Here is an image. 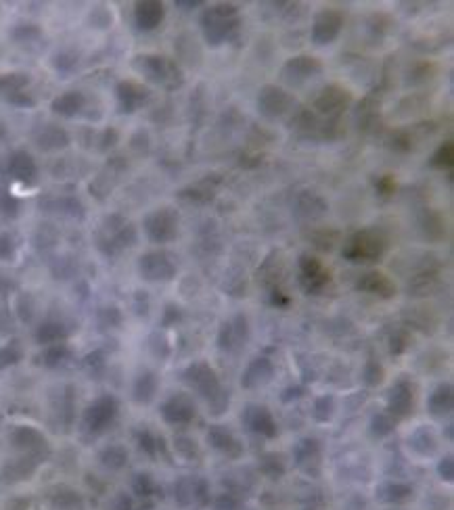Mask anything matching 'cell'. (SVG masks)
<instances>
[{"mask_svg":"<svg viewBox=\"0 0 454 510\" xmlns=\"http://www.w3.org/2000/svg\"><path fill=\"white\" fill-rule=\"evenodd\" d=\"M201 32L208 40L210 47H220L234 38L241 28V17H239V6L230 2H220L203 11L199 19Z\"/></svg>","mask_w":454,"mask_h":510,"instance_id":"cell-1","label":"cell"},{"mask_svg":"<svg viewBox=\"0 0 454 510\" xmlns=\"http://www.w3.org/2000/svg\"><path fill=\"white\" fill-rule=\"evenodd\" d=\"M184 383L201 396L212 408L214 414H222L228 408V394L222 389L216 370L205 364V362H193L184 372H182Z\"/></svg>","mask_w":454,"mask_h":510,"instance_id":"cell-2","label":"cell"},{"mask_svg":"<svg viewBox=\"0 0 454 510\" xmlns=\"http://www.w3.org/2000/svg\"><path fill=\"white\" fill-rule=\"evenodd\" d=\"M388 249V241L377 230L354 232L341 247V255L352 264H371L379 262Z\"/></svg>","mask_w":454,"mask_h":510,"instance_id":"cell-3","label":"cell"},{"mask_svg":"<svg viewBox=\"0 0 454 510\" xmlns=\"http://www.w3.org/2000/svg\"><path fill=\"white\" fill-rule=\"evenodd\" d=\"M138 234H136V226L130 224L126 218L121 216H109L105 218V222L101 224L99 232H97V247L103 255L114 257L119 251H124L126 247H132L136 243Z\"/></svg>","mask_w":454,"mask_h":510,"instance_id":"cell-4","label":"cell"},{"mask_svg":"<svg viewBox=\"0 0 454 510\" xmlns=\"http://www.w3.org/2000/svg\"><path fill=\"white\" fill-rule=\"evenodd\" d=\"M132 67L143 73L149 82L162 84L166 88H176L182 84V71L180 67L164 55H138L132 61Z\"/></svg>","mask_w":454,"mask_h":510,"instance_id":"cell-5","label":"cell"},{"mask_svg":"<svg viewBox=\"0 0 454 510\" xmlns=\"http://www.w3.org/2000/svg\"><path fill=\"white\" fill-rule=\"evenodd\" d=\"M178 224H180V216L174 207H157L149 212L143 220L147 238L157 245L172 243L178 236Z\"/></svg>","mask_w":454,"mask_h":510,"instance_id":"cell-6","label":"cell"},{"mask_svg":"<svg viewBox=\"0 0 454 510\" xmlns=\"http://www.w3.org/2000/svg\"><path fill=\"white\" fill-rule=\"evenodd\" d=\"M256 105H258V111L262 117L266 119H279L285 114H289L295 105V99L281 88V86H275V84H266L260 88L258 92V99H256Z\"/></svg>","mask_w":454,"mask_h":510,"instance_id":"cell-7","label":"cell"},{"mask_svg":"<svg viewBox=\"0 0 454 510\" xmlns=\"http://www.w3.org/2000/svg\"><path fill=\"white\" fill-rule=\"evenodd\" d=\"M138 272L149 283H168L176 277V264L166 251H147L138 257Z\"/></svg>","mask_w":454,"mask_h":510,"instance_id":"cell-8","label":"cell"},{"mask_svg":"<svg viewBox=\"0 0 454 510\" xmlns=\"http://www.w3.org/2000/svg\"><path fill=\"white\" fill-rule=\"evenodd\" d=\"M117 399L114 396H101L97 397L86 410H84V416H82V423H84V429L90 431V433H101L105 431L117 416Z\"/></svg>","mask_w":454,"mask_h":510,"instance_id":"cell-9","label":"cell"},{"mask_svg":"<svg viewBox=\"0 0 454 510\" xmlns=\"http://www.w3.org/2000/svg\"><path fill=\"white\" fill-rule=\"evenodd\" d=\"M341 30H343V15L340 11L323 8L314 15L310 38L316 47H325V44H331L340 38Z\"/></svg>","mask_w":454,"mask_h":510,"instance_id":"cell-10","label":"cell"},{"mask_svg":"<svg viewBox=\"0 0 454 510\" xmlns=\"http://www.w3.org/2000/svg\"><path fill=\"white\" fill-rule=\"evenodd\" d=\"M321 71H323V65L318 59L310 57V55H297V57L285 61V65L281 67V80L285 84L297 88V86L306 84L308 80L316 78Z\"/></svg>","mask_w":454,"mask_h":510,"instance_id":"cell-11","label":"cell"},{"mask_svg":"<svg viewBox=\"0 0 454 510\" xmlns=\"http://www.w3.org/2000/svg\"><path fill=\"white\" fill-rule=\"evenodd\" d=\"M329 281H331V274L318 257L308 253L299 255V284L308 295H318L329 284Z\"/></svg>","mask_w":454,"mask_h":510,"instance_id":"cell-12","label":"cell"},{"mask_svg":"<svg viewBox=\"0 0 454 510\" xmlns=\"http://www.w3.org/2000/svg\"><path fill=\"white\" fill-rule=\"evenodd\" d=\"M151 99V92L147 86L132 82V80H121L115 86V101H117V111L119 114H134L141 107H145Z\"/></svg>","mask_w":454,"mask_h":510,"instance_id":"cell-13","label":"cell"},{"mask_svg":"<svg viewBox=\"0 0 454 510\" xmlns=\"http://www.w3.org/2000/svg\"><path fill=\"white\" fill-rule=\"evenodd\" d=\"M243 425L256 433V435H262L266 439H273L277 437V423L270 414V410L266 406H260V403H247L245 410H243V416H241Z\"/></svg>","mask_w":454,"mask_h":510,"instance_id":"cell-14","label":"cell"},{"mask_svg":"<svg viewBox=\"0 0 454 510\" xmlns=\"http://www.w3.org/2000/svg\"><path fill=\"white\" fill-rule=\"evenodd\" d=\"M4 171H6L13 180L21 182V184H34L36 178H38L36 159H34L28 151H23V149H17V151H13V153L6 157Z\"/></svg>","mask_w":454,"mask_h":510,"instance_id":"cell-15","label":"cell"},{"mask_svg":"<svg viewBox=\"0 0 454 510\" xmlns=\"http://www.w3.org/2000/svg\"><path fill=\"white\" fill-rule=\"evenodd\" d=\"M162 418L168 425H174V427L189 425L195 418V403H193V399L189 396H184V394L172 396L162 406Z\"/></svg>","mask_w":454,"mask_h":510,"instance_id":"cell-16","label":"cell"},{"mask_svg":"<svg viewBox=\"0 0 454 510\" xmlns=\"http://www.w3.org/2000/svg\"><path fill=\"white\" fill-rule=\"evenodd\" d=\"M347 103H350V95H347L343 88L333 84V86L325 88V90L316 97L314 109L321 115H325L327 119H337V117L345 111Z\"/></svg>","mask_w":454,"mask_h":510,"instance_id":"cell-17","label":"cell"},{"mask_svg":"<svg viewBox=\"0 0 454 510\" xmlns=\"http://www.w3.org/2000/svg\"><path fill=\"white\" fill-rule=\"evenodd\" d=\"M166 17L164 2L157 0H143L134 4V25L138 32H153L162 25Z\"/></svg>","mask_w":454,"mask_h":510,"instance_id":"cell-18","label":"cell"},{"mask_svg":"<svg viewBox=\"0 0 454 510\" xmlns=\"http://www.w3.org/2000/svg\"><path fill=\"white\" fill-rule=\"evenodd\" d=\"M414 408V389L410 381L400 379L388 394V410L394 418H406Z\"/></svg>","mask_w":454,"mask_h":510,"instance_id":"cell-19","label":"cell"},{"mask_svg":"<svg viewBox=\"0 0 454 510\" xmlns=\"http://www.w3.org/2000/svg\"><path fill=\"white\" fill-rule=\"evenodd\" d=\"M249 337V329H247V318L243 314H237L230 322H225L220 333H218V347L232 351L237 347H241Z\"/></svg>","mask_w":454,"mask_h":510,"instance_id":"cell-20","label":"cell"},{"mask_svg":"<svg viewBox=\"0 0 454 510\" xmlns=\"http://www.w3.org/2000/svg\"><path fill=\"white\" fill-rule=\"evenodd\" d=\"M327 210H329V203H327L321 195L310 193V190H304V193L297 195V199H295V210H293V212H295V216H297L299 220L312 222V220L323 218V216L327 214Z\"/></svg>","mask_w":454,"mask_h":510,"instance_id":"cell-21","label":"cell"},{"mask_svg":"<svg viewBox=\"0 0 454 510\" xmlns=\"http://www.w3.org/2000/svg\"><path fill=\"white\" fill-rule=\"evenodd\" d=\"M273 375H275V364L268 358H264V356L262 358H253L247 364V368H245V372L241 377V385L245 389H258V387L266 385L273 379Z\"/></svg>","mask_w":454,"mask_h":510,"instance_id":"cell-22","label":"cell"},{"mask_svg":"<svg viewBox=\"0 0 454 510\" xmlns=\"http://www.w3.org/2000/svg\"><path fill=\"white\" fill-rule=\"evenodd\" d=\"M208 442H210V446L214 450H218V452L232 458V460L243 454V446L239 444L234 433L225 425H212L210 431H208Z\"/></svg>","mask_w":454,"mask_h":510,"instance_id":"cell-23","label":"cell"},{"mask_svg":"<svg viewBox=\"0 0 454 510\" xmlns=\"http://www.w3.org/2000/svg\"><path fill=\"white\" fill-rule=\"evenodd\" d=\"M356 289L364 291V293H371V295H377V297H383V299H390V297L396 295V286L383 272H366V274H362L360 281L356 283Z\"/></svg>","mask_w":454,"mask_h":510,"instance_id":"cell-24","label":"cell"},{"mask_svg":"<svg viewBox=\"0 0 454 510\" xmlns=\"http://www.w3.org/2000/svg\"><path fill=\"white\" fill-rule=\"evenodd\" d=\"M86 107V97L80 90H67L63 95H59L57 99H53L51 109L53 114L61 115V117H76L82 114V109Z\"/></svg>","mask_w":454,"mask_h":510,"instance_id":"cell-25","label":"cell"},{"mask_svg":"<svg viewBox=\"0 0 454 510\" xmlns=\"http://www.w3.org/2000/svg\"><path fill=\"white\" fill-rule=\"evenodd\" d=\"M11 442L15 448L25 450V452H40L47 448V439L40 431L32 429V427H17L11 433Z\"/></svg>","mask_w":454,"mask_h":510,"instance_id":"cell-26","label":"cell"},{"mask_svg":"<svg viewBox=\"0 0 454 510\" xmlns=\"http://www.w3.org/2000/svg\"><path fill=\"white\" fill-rule=\"evenodd\" d=\"M36 145H38V149H42L47 153L49 151H61V149L69 147V134L63 128L49 123L36 134Z\"/></svg>","mask_w":454,"mask_h":510,"instance_id":"cell-27","label":"cell"},{"mask_svg":"<svg viewBox=\"0 0 454 510\" xmlns=\"http://www.w3.org/2000/svg\"><path fill=\"white\" fill-rule=\"evenodd\" d=\"M453 403H454V396H453V385L450 383H444L440 387H436V391L429 396V412L434 416H446L453 412Z\"/></svg>","mask_w":454,"mask_h":510,"instance_id":"cell-28","label":"cell"},{"mask_svg":"<svg viewBox=\"0 0 454 510\" xmlns=\"http://www.w3.org/2000/svg\"><path fill=\"white\" fill-rule=\"evenodd\" d=\"M180 199L189 201V203H195V205H208L210 201H214L216 193H214V186L210 184V180H203L199 184H193V186H186L178 193Z\"/></svg>","mask_w":454,"mask_h":510,"instance_id":"cell-29","label":"cell"},{"mask_svg":"<svg viewBox=\"0 0 454 510\" xmlns=\"http://www.w3.org/2000/svg\"><path fill=\"white\" fill-rule=\"evenodd\" d=\"M132 391H134L132 396H134V399L138 403H149L155 397V391H157V377H155V372H151V370L141 372L136 377V381H134V389Z\"/></svg>","mask_w":454,"mask_h":510,"instance_id":"cell-30","label":"cell"},{"mask_svg":"<svg viewBox=\"0 0 454 510\" xmlns=\"http://www.w3.org/2000/svg\"><path fill=\"white\" fill-rule=\"evenodd\" d=\"M30 84V75L23 71H11V73H0V97L8 99L17 92H23V88Z\"/></svg>","mask_w":454,"mask_h":510,"instance_id":"cell-31","label":"cell"},{"mask_svg":"<svg viewBox=\"0 0 454 510\" xmlns=\"http://www.w3.org/2000/svg\"><path fill=\"white\" fill-rule=\"evenodd\" d=\"M65 337H67V329L61 322H53V320L40 324L38 331H36V341L42 343V345H55Z\"/></svg>","mask_w":454,"mask_h":510,"instance_id":"cell-32","label":"cell"},{"mask_svg":"<svg viewBox=\"0 0 454 510\" xmlns=\"http://www.w3.org/2000/svg\"><path fill=\"white\" fill-rule=\"evenodd\" d=\"M293 456H295V462H297L299 466H304L306 462H318V458H321V446H318L316 439L306 437V439H301V442L295 446Z\"/></svg>","mask_w":454,"mask_h":510,"instance_id":"cell-33","label":"cell"},{"mask_svg":"<svg viewBox=\"0 0 454 510\" xmlns=\"http://www.w3.org/2000/svg\"><path fill=\"white\" fill-rule=\"evenodd\" d=\"M453 164L454 145L448 140V142L440 145V147L434 151V155H431V159H429V168H434V170H448V168H453Z\"/></svg>","mask_w":454,"mask_h":510,"instance_id":"cell-34","label":"cell"},{"mask_svg":"<svg viewBox=\"0 0 454 510\" xmlns=\"http://www.w3.org/2000/svg\"><path fill=\"white\" fill-rule=\"evenodd\" d=\"M53 207L69 216V218H84V205L80 203V199L76 197H61V199H55L53 201Z\"/></svg>","mask_w":454,"mask_h":510,"instance_id":"cell-35","label":"cell"},{"mask_svg":"<svg viewBox=\"0 0 454 510\" xmlns=\"http://www.w3.org/2000/svg\"><path fill=\"white\" fill-rule=\"evenodd\" d=\"M126 460H128V452L121 446H109V448H105L101 452V462L107 468H114V470L115 468H121L126 464Z\"/></svg>","mask_w":454,"mask_h":510,"instance_id":"cell-36","label":"cell"},{"mask_svg":"<svg viewBox=\"0 0 454 510\" xmlns=\"http://www.w3.org/2000/svg\"><path fill=\"white\" fill-rule=\"evenodd\" d=\"M394 429H396V420H394V416H390V414H377V416H373V420H371V433H373L375 437H386V435H390Z\"/></svg>","mask_w":454,"mask_h":510,"instance_id":"cell-37","label":"cell"},{"mask_svg":"<svg viewBox=\"0 0 454 510\" xmlns=\"http://www.w3.org/2000/svg\"><path fill=\"white\" fill-rule=\"evenodd\" d=\"M21 358H23V349H21L19 341H11V343H6V345L0 349V368H6V366L17 364Z\"/></svg>","mask_w":454,"mask_h":510,"instance_id":"cell-38","label":"cell"},{"mask_svg":"<svg viewBox=\"0 0 454 510\" xmlns=\"http://www.w3.org/2000/svg\"><path fill=\"white\" fill-rule=\"evenodd\" d=\"M333 410H335V401L331 396H323L314 401V418L318 423H327L333 416Z\"/></svg>","mask_w":454,"mask_h":510,"instance_id":"cell-39","label":"cell"},{"mask_svg":"<svg viewBox=\"0 0 454 510\" xmlns=\"http://www.w3.org/2000/svg\"><path fill=\"white\" fill-rule=\"evenodd\" d=\"M40 28L38 25H32V23H21V25H15L13 28V32H11V36H13V40H17V42H32V40H36V38H40Z\"/></svg>","mask_w":454,"mask_h":510,"instance_id":"cell-40","label":"cell"},{"mask_svg":"<svg viewBox=\"0 0 454 510\" xmlns=\"http://www.w3.org/2000/svg\"><path fill=\"white\" fill-rule=\"evenodd\" d=\"M17 255V243L11 232H0V260L13 262Z\"/></svg>","mask_w":454,"mask_h":510,"instance_id":"cell-41","label":"cell"},{"mask_svg":"<svg viewBox=\"0 0 454 510\" xmlns=\"http://www.w3.org/2000/svg\"><path fill=\"white\" fill-rule=\"evenodd\" d=\"M19 207H21V203L13 195H8V193L0 195V216L2 218H8V220L17 218L19 216Z\"/></svg>","mask_w":454,"mask_h":510,"instance_id":"cell-42","label":"cell"},{"mask_svg":"<svg viewBox=\"0 0 454 510\" xmlns=\"http://www.w3.org/2000/svg\"><path fill=\"white\" fill-rule=\"evenodd\" d=\"M71 353H69V349L65 347V345H61V343H55L53 347H49L47 351H44V364L47 366H59L63 360H67Z\"/></svg>","mask_w":454,"mask_h":510,"instance_id":"cell-43","label":"cell"},{"mask_svg":"<svg viewBox=\"0 0 454 510\" xmlns=\"http://www.w3.org/2000/svg\"><path fill=\"white\" fill-rule=\"evenodd\" d=\"M53 65H55V69L61 71V73H69V71L78 65V55L71 53V51H61V53H57L55 59H53Z\"/></svg>","mask_w":454,"mask_h":510,"instance_id":"cell-44","label":"cell"},{"mask_svg":"<svg viewBox=\"0 0 454 510\" xmlns=\"http://www.w3.org/2000/svg\"><path fill=\"white\" fill-rule=\"evenodd\" d=\"M136 439H138V448L149 456H155L157 448H160V439L151 433V431H138L136 433Z\"/></svg>","mask_w":454,"mask_h":510,"instance_id":"cell-45","label":"cell"},{"mask_svg":"<svg viewBox=\"0 0 454 510\" xmlns=\"http://www.w3.org/2000/svg\"><path fill=\"white\" fill-rule=\"evenodd\" d=\"M383 381V368L377 360H369L366 362V368H364V383L375 387Z\"/></svg>","mask_w":454,"mask_h":510,"instance_id":"cell-46","label":"cell"},{"mask_svg":"<svg viewBox=\"0 0 454 510\" xmlns=\"http://www.w3.org/2000/svg\"><path fill=\"white\" fill-rule=\"evenodd\" d=\"M383 490L390 492L388 496H383V500H388V502H402V500H408L412 496V490L408 485H402V483H394V485L390 483Z\"/></svg>","mask_w":454,"mask_h":510,"instance_id":"cell-47","label":"cell"},{"mask_svg":"<svg viewBox=\"0 0 454 510\" xmlns=\"http://www.w3.org/2000/svg\"><path fill=\"white\" fill-rule=\"evenodd\" d=\"M153 490H155V485H153V479L149 475H136V479H134V492L136 494L151 496Z\"/></svg>","mask_w":454,"mask_h":510,"instance_id":"cell-48","label":"cell"},{"mask_svg":"<svg viewBox=\"0 0 454 510\" xmlns=\"http://www.w3.org/2000/svg\"><path fill=\"white\" fill-rule=\"evenodd\" d=\"M117 138H119V136H117V130H114V128H105L103 134H101V138H99V149H101V151H109V149H114Z\"/></svg>","mask_w":454,"mask_h":510,"instance_id":"cell-49","label":"cell"},{"mask_svg":"<svg viewBox=\"0 0 454 510\" xmlns=\"http://www.w3.org/2000/svg\"><path fill=\"white\" fill-rule=\"evenodd\" d=\"M6 101H8L11 105H15V107H21V109H23V107H34V103H36L28 92H17V95L8 97Z\"/></svg>","mask_w":454,"mask_h":510,"instance_id":"cell-50","label":"cell"},{"mask_svg":"<svg viewBox=\"0 0 454 510\" xmlns=\"http://www.w3.org/2000/svg\"><path fill=\"white\" fill-rule=\"evenodd\" d=\"M375 188L379 190V195H392L396 190V182L390 178V176H381L377 182H375Z\"/></svg>","mask_w":454,"mask_h":510,"instance_id":"cell-51","label":"cell"},{"mask_svg":"<svg viewBox=\"0 0 454 510\" xmlns=\"http://www.w3.org/2000/svg\"><path fill=\"white\" fill-rule=\"evenodd\" d=\"M438 470H440V475H442V479H446V481H453L454 477V464H453V456H446L442 462H440V466H438Z\"/></svg>","mask_w":454,"mask_h":510,"instance_id":"cell-52","label":"cell"},{"mask_svg":"<svg viewBox=\"0 0 454 510\" xmlns=\"http://www.w3.org/2000/svg\"><path fill=\"white\" fill-rule=\"evenodd\" d=\"M180 320V308L178 305H166V316H164V327H170L174 322H178Z\"/></svg>","mask_w":454,"mask_h":510,"instance_id":"cell-53","label":"cell"},{"mask_svg":"<svg viewBox=\"0 0 454 510\" xmlns=\"http://www.w3.org/2000/svg\"><path fill=\"white\" fill-rule=\"evenodd\" d=\"M270 303L273 305H277V308H287L289 305V297L287 295H283V291H273L270 293Z\"/></svg>","mask_w":454,"mask_h":510,"instance_id":"cell-54","label":"cell"},{"mask_svg":"<svg viewBox=\"0 0 454 510\" xmlns=\"http://www.w3.org/2000/svg\"><path fill=\"white\" fill-rule=\"evenodd\" d=\"M174 4H176V6H180L182 11H191V8L203 6V2H201V0H186V2H184V0H176Z\"/></svg>","mask_w":454,"mask_h":510,"instance_id":"cell-55","label":"cell"},{"mask_svg":"<svg viewBox=\"0 0 454 510\" xmlns=\"http://www.w3.org/2000/svg\"><path fill=\"white\" fill-rule=\"evenodd\" d=\"M4 136H6V126H4V123L0 121V140H2Z\"/></svg>","mask_w":454,"mask_h":510,"instance_id":"cell-56","label":"cell"}]
</instances>
